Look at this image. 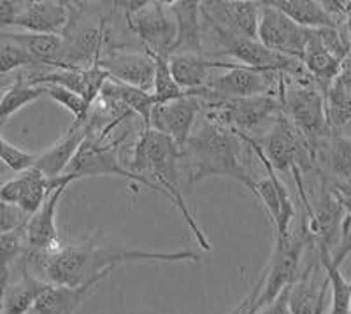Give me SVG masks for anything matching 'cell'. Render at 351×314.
<instances>
[{"mask_svg": "<svg viewBox=\"0 0 351 314\" xmlns=\"http://www.w3.org/2000/svg\"><path fill=\"white\" fill-rule=\"evenodd\" d=\"M99 237V235H97ZM97 237L76 244H62L51 253L27 250V260L37 262L44 281L58 287L76 288L90 281H104L120 265L155 262H200L193 251H143L121 250L97 244Z\"/></svg>", "mask_w": 351, "mask_h": 314, "instance_id": "1", "label": "cell"}, {"mask_svg": "<svg viewBox=\"0 0 351 314\" xmlns=\"http://www.w3.org/2000/svg\"><path fill=\"white\" fill-rule=\"evenodd\" d=\"M250 149L241 134L204 118L180 147L181 174L188 186L209 178H228L256 193V178L250 169Z\"/></svg>", "mask_w": 351, "mask_h": 314, "instance_id": "2", "label": "cell"}, {"mask_svg": "<svg viewBox=\"0 0 351 314\" xmlns=\"http://www.w3.org/2000/svg\"><path fill=\"white\" fill-rule=\"evenodd\" d=\"M125 167L132 174L143 176L152 179L156 186L165 191L167 200L181 213L186 227L193 234L199 246L206 251H211V243L206 237V232L200 228L199 223L193 218L192 211L184 202L183 190H181V165H180V146L171 137L143 128L134 144L130 162L125 163Z\"/></svg>", "mask_w": 351, "mask_h": 314, "instance_id": "3", "label": "cell"}, {"mask_svg": "<svg viewBox=\"0 0 351 314\" xmlns=\"http://www.w3.org/2000/svg\"><path fill=\"white\" fill-rule=\"evenodd\" d=\"M283 114L307 141L313 156L332 134L325 108V93L313 81H293L287 77L283 95Z\"/></svg>", "mask_w": 351, "mask_h": 314, "instance_id": "4", "label": "cell"}, {"mask_svg": "<svg viewBox=\"0 0 351 314\" xmlns=\"http://www.w3.org/2000/svg\"><path fill=\"white\" fill-rule=\"evenodd\" d=\"M125 137L121 139H109V137H99L95 134H88L86 139L77 149L76 156L69 163V167L65 169L64 176H72L76 179L84 178H102V176H114V178L128 179L134 184H143V186L149 188L155 193L165 195V191L160 186H156L152 179L143 178V176L132 174L125 162H121V144H123Z\"/></svg>", "mask_w": 351, "mask_h": 314, "instance_id": "5", "label": "cell"}, {"mask_svg": "<svg viewBox=\"0 0 351 314\" xmlns=\"http://www.w3.org/2000/svg\"><path fill=\"white\" fill-rule=\"evenodd\" d=\"M307 246H311V237L304 218L299 232H290L285 237L274 239L272 256L262 272V290L247 314H255L256 311L271 304L285 288L291 287V282L300 274V262Z\"/></svg>", "mask_w": 351, "mask_h": 314, "instance_id": "6", "label": "cell"}, {"mask_svg": "<svg viewBox=\"0 0 351 314\" xmlns=\"http://www.w3.org/2000/svg\"><path fill=\"white\" fill-rule=\"evenodd\" d=\"M253 141L260 147L263 158L271 163L276 172L291 174L293 171H300L306 174L316 169L311 147L283 112L272 119V127L265 136H262V139L253 137Z\"/></svg>", "mask_w": 351, "mask_h": 314, "instance_id": "7", "label": "cell"}, {"mask_svg": "<svg viewBox=\"0 0 351 314\" xmlns=\"http://www.w3.org/2000/svg\"><path fill=\"white\" fill-rule=\"evenodd\" d=\"M287 77L281 72L234 65L219 76H213L206 84L208 95L216 99H250L262 95H283Z\"/></svg>", "mask_w": 351, "mask_h": 314, "instance_id": "8", "label": "cell"}, {"mask_svg": "<svg viewBox=\"0 0 351 314\" xmlns=\"http://www.w3.org/2000/svg\"><path fill=\"white\" fill-rule=\"evenodd\" d=\"M125 23L143 49L169 58L176 44V21L169 2H146L139 11L125 14Z\"/></svg>", "mask_w": 351, "mask_h": 314, "instance_id": "9", "label": "cell"}, {"mask_svg": "<svg viewBox=\"0 0 351 314\" xmlns=\"http://www.w3.org/2000/svg\"><path fill=\"white\" fill-rule=\"evenodd\" d=\"M307 34H309L307 28L293 23L283 12L271 8L265 0L260 2L258 40L265 48L302 62Z\"/></svg>", "mask_w": 351, "mask_h": 314, "instance_id": "10", "label": "cell"}, {"mask_svg": "<svg viewBox=\"0 0 351 314\" xmlns=\"http://www.w3.org/2000/svg\"><path fill=\"white\" fill-rule=\"evenodd\" d=\"M74 181L76 179L72 176H60V178L49 179L43 172L37 171L36 167H30L0 186V200L18 206L21 211L32 216L43 206L44 200L48 199L53 190H56L62 184L74 183Z\"/></svg>", "mask_w": 351, "mask_h": 314, "instance_id": "11", "label": "cell"}, {"mask_svg": "<svg viewBox=\"0 0 351 314\" xmlns=\"http://www.w3.org/2000/svg\"><path fill=\"white\" fill-rule=\"evenodd\" d=\"M200 112H202V102L193 95L181 97L167 104H155L149 116L148 128L171 137L181 147L188 137L192 136Z\"/></svg>", "mask_w": 351, "mask_h": 314, "instance_id": "12", "label": "cell"}, {"mask_svg": "<svg viewBox=\"0 0 351 314\" xmlns=\"http://www.w3.org/2000/svg\"><path fill=\"white\" fill-rule=\"evenodd\" d=\"M97 64L108 72L109 80L152 93L153 80H155V60L146 49L143 51H128L121 48L109 49L100 56Z\"/></svg>", "mask_w": 351, "mask_h": 314, "instance_id": "13", "label": "cell"}, {"mask_svg": "<svg viewBox=\"0 0 351 314\" xmlns=\"http://www.w3.org/2000/svg\"><path fill=\"white\" fill-rule=\"evenodd\" d=\"M200 14L239 36L258 39L260 2L252 0H208L200 2Z\"/></svg>", "mask_w": 351, "mask_h": 314, "instance_id": "14", "label": "cell"}, {"mask_svg": "<svg viewBox=\"0 0 351 314\" xmlns=\"http://www.w3.org/2000/svg\"><path fill=\"white\" fill-rule=\"evenodd\" d=\"M71 18L69 2L62 0H25L23 9L16 16L12 27L21 28L28 34L62 36Z\"/></svg>", "mask_w": 351, "mask_h": 314, "instance_id": "15", "label": "cell"}, {"mask_svg": "<svg viewBox=\"0 0 351 314\" xmlns=\"http://www.w3.org/2000/svg\"><path fill=\"white\" fill-rule=\"evenodd\" d=\"M69 184H62L53 190L44 200L43 206L28 218L25 227V241L28 250L39 251V253H51L62 246L58 228H56V209L62 195L67 191Z\"/></svg>", "mask_w": 351, "mask_h": 314, "instance_id": "16", "label": "cell"}, {"mask_svg": "<svg viewBox=\"0 0 351 314\" xmlns=\"http://www.w3.org/2000/svg\"><path fill=\"white\" fill-rule=\"evenodd\" d=\"M169 9L176 21V44L172 48V55H206L200 2L197 0H172L169 2Z\"/></svg>", "mask_w": 351, "mask_h": 314, "instance_id": "17", "label": "cell"}, {"mask_svg": "<svg viewBox=\"0 0 351 314\" xmlns=\"http://www.w3.org/2000/svg\"><path fill=\"white\" fill-rule=\"evenodd\" d=\"M167 60L172 77L184 92L206 86L215 71H228L237 65L236 62H219L197 55H171Z\"/></svg>", "mask_w": 351, "mask_h": 314, "instance_id": "18", "label": "cell"}, {"mask_svg": "<svg viewBox=\"0 0 351 314\" xmlns=\"http://www.w3.org/2000/svg\"><path fill=\"white\" fill-rule=\"evenodd\" d=\"M88 134H90L88 123H72L71 127H69V130L65 132L64 136L56 141L51 147H48L46 152L37 155L34 167L39 172H43V174L49 179L64 176L65 169L69 167V163L72 162V158L76 156L77 149H80L83 141L88 137Z\"/></svg>", "mask_w": 351, "mask_h": 314, "instance_id": "19", "label": "cell"}, {"mask_svg": "<svg viewBox=\"0 0 351 314\" xmlns=\"http://www.w3.org/2000/svg\"><path fill=\"white\" fill-rule=\"evenodd\" d=\"M315 167L328 181L351 179V137L341 130H332L316 152Z\"/></svg>", "mask_w": 351, "mask_h": 314, "instance_id": "20", "label": "cell"}, {"mask_svg": "<svg viewBox=\"0 0 351 314\" xmlns=\"http://www.w3.org/2000/svg\"><path fill=\"white\" fill-rule=\"evenodd\" d=\"M316 267L318 258L300 271L297 279L288 288V307L291 314H315L319 306H324L328 293L327 278L319 282L316 281Z\"/></svg>", "mask_w": 351, "mask_h": 314, "instance_id": "21", "label": "cell"}, {"mask_svg": "<svg viewBox=\"0 0 351 314\" xmlns=\"http://www.w3.org/2000/svg\"><path fill=\"white\" fill-rule=\"evenodd\" d=\"M102 281H90L76 288L49 285L28 314H76Z\"/></svg>", "mask_w": 351, "mask_h": 314, "instance_id": "22", "label": "cell"}, {"mask_svg": "<svg viewBox=\"0 0 351 314\" xmlns=\"http://www.w3.org/2000/svg\"><path fill=\"white\" fill-rule=\"evenodd\" d=\"M344 60L335 58L330 51L324 46L322 39H319L318 30H309L307 34L306 49H304L302 65L307 71L309 77L315 81L316 86L324 93L330 88L334 83L337 72H339L341 64Z\"/></svg>", "mask_w": 351, "mask_h": 314, "instance_id": "23", "label": "cell"}, {"mask_svg": "<svg viewBox=\"0 0 351 314\" xmlns=\"http://www.w3.org/2000/svg\"><path fill=\"white\" fill-rule=\"evenodd\" d=\"M51 282L37 278L28 271L23 262V272L11 285H5V290L0 300V314H28L37 298L48 290Z\"/></svg>", "mask_w": 351, "mask_h": 314, "instance_id": "24", "label": "cell"}, {"mask_svg": "<svg viewBox=\"0 0 351 314\" xmlns=\"http://www.w3.org/2000/svg\"><path fill=\"white\" fill-rule=\"evenodd\" d=\"M0 37L20 44L21 48L36 60V64L46 69H64V39L62 36L28 32H0Z\"/></svg>", "mask_w": 351, "mask_h": 314, "instance_id": "25", "label": "cell"}, {"mask_svg": "<svg viewBox=\"0 0 351 314\" xmlns=\"http://www.w3.org/2000/svg\"><path fill=\"white\" fill-rule=\"evenodd\" d=\"M271 8L281 11L293 23L307 30L318 28H337L325 9L316 0H265Z\"/></svg>", "mask_w": 351, "mask_h": 314, "instance_id": "26", "label": "cell"}, {"mask_svg": "<svg viewBox=\"0 0 351 314\" xmlns=\"http://www.w3.org/2000/svg\"><path fill=\"white\" fill-rule=\"evenodd\" d=\"M99 95L120 102L125 109H128L130 112L139 116L144 128L149 127V116H152V109L155 106V100H153V95L149 92H144V90H139V88L118 83V81L109 80L108 77V81L104 83Z\"/></svg>", "mask_w": 351, "mask_h": 314, "instance_id": "27", "label": "cell"}, {"mask_svg": "<svg viewBox=\"0 0 351 314\" xmlns=\"http://www.w3.org/2000/svg\"><path fill=\"white\" fill-rule=\"evenodd\" d=\"M40 97H44V88L28 84L23 74H18L11 88L0 97V123H5L12 114Z\"/></svg>", "mask_w": 351, "mask_h": 314, "instance_id": "28", "label": "cell"}, {"mask_svg": "<svg viewBox=\"0 0 351 314\" xmlns=\"http://www.w3.org/2000/svg\"><path fill=\"white\" fill-rule=\"evenodd\" d=\"M149 55L155 60V80H153L152 88L155 104H167L172 102V100L181 99V97H186L188 92H184L183 88L176 83L174 77H172L171 69H169V60L164 58V56L153 55V53H149Z\"/></svg>", "mask_w": 351, "mask_h": 314, "instance_id": "29", "label": "cell"}, {"mask_svg": "<svg viewBox=\"0 0 351 314\" xmlns=\"http://www.w3.org/2000/svg\"><path fill=\"white\" fill-rule=\"evenodd\" d=\"M44 95L49 97L51 100H55L58 106H62L64 109H67L72 116H74V125H83L86 123L88 116L92 108L88 106L86 100L83 99L77 93L71 92L67 88L58 86V84H44Z\"/></svg>", "mask_w": 351, "mask_h": 314, "instance_id": "30", "label": "cell"}, {"mask_svg": "<svg viewBox=\"0 0 351 314\" xmlns=\"http://www.w3.org/2000/svg\"><path fill=\"white\" fill-rule=\"evenodd\" d=\"M28 246L25 241V230L9 232V234H0V279L4 287L9 282V271L11 265L16 260L27 253Z\"/></svg>", "mask_w": 351, "mask_h": 314, "instance_id": "31", "label": "cell"}, {"mask_svg": "<svg viewBox=\"0 0 351 314\" xmlns=\"http://www.w3.org/2000/svg\"><path fill=\"white\" fill-rule=\"evenodd\" d=\"M36 69L40 65L28 55L20 44L0 37V76H8L18 69Z\"/></svg>", "mask_w": 351, "mask_h": 314, "instance_id": "32", "label": "cell"}, {"mask_svg": "<svg viewBox=\"0 0 351 314\" xmlns=\"http://www.w3.org/2000/svg\"><path fill=\"white\" fill-rule=\"evenodd\" d=\"M4 125L5 123H0V160H2L14 174H20V172L27 171V169L34 167L37 155L23 152V149L16 147L14 144L8 143V141L2 137V127H4Z\"/></svg>", "mask_w": 351, "mask_h": 314, "instance_id": "33", "label": "cell"}, {"mask_svg": "<svg viewBox=\"0 0 351 314\" xmlns=\"http://www.w3.org/2000/svg\"><path fill=\"white\" fill-rule=\"evenodd\" d=\"M28 218H30V215L21 211L18 206L0 200V234L25 230Z\"/></svg>", "mask_w": 351, "mask_h": 314, "instance_id": "34", "label": "cell"}, {"mask_svg": "<svg viewBox=\"0 0 351 314\" xmlns=\"http://www.w3.org/2000/svg\"><path fill=\"white\" fill-rule=\"evenodd\" d=\"M23 4V0H0V28L12 27Z\"/></svg>", "mask_w": 351, "mask_h": 314, "instance_id": "35", "label": "cell"}, {"mask_svg": "<svg viewBox=\"0 0 351 314\" xmlns=\"http://www.w3.org/2000/svg\"><path fill=\"white\" fill-rule=\"evenodd\" d=\"M328 186L334 191V195L337 197L341 206L344 207L346 215L351 218V179H348V181H328Z\"/></svg>", "mask_w": 351, "mask_h": 314, "instance_id": "36", "label": "cell"}, {"mask_svg": "<svg viewBox=\"0 0 351 314\" xmlns=\"http://www.w3.org/2000/svg\"><path fill=\"white\" fill-rule=\"evenodd\" d=\"M288 288H285V290L281 291V293L278 295L271 304H267L265 307L256 311L255 314H291L290 307H288Z\"/></svg>", "mask_w": 351, "mask_h": 314, "instance_id": "37", "label": "cell"}, {"mask_svg": "<svg viewBox=\"0 0 351 314\" xmlns=\"http://www.w3.org/2000/svg\"><path fill=\"white\" fill-rule=\"evenodd\" d=\"M262 282H263V276H260L258 281H256V285L252 288V291H250V293H247L243 300H241L239 306L232 311L230 314H247V311H250V307L253 306V302H255L256 297H258L260 290H262Z\"/></svg>", "mask_w": 351, "mask_h": 314, "instance_id": "38", "label": "cell"}, {"mask_svg": "<svg viewBox=\"0 0 351 314\" xmlns=\"http://www.w3.org/2000/svg\"><path fill=\"white\" fill-rule=\"evenodd\" d=\"M11 178H14V172H12L11 169L2 162V160H0V186H2L4 183H8Z\"/></svg>", "mask_w": 351, "mask_h": 314, "instance_id": "39", "label": "cell"}, {"mask_svg": "<svg viewBox=\"0 0 351 314\" xmlns=\"http://www.w3.org/2000/svg\"><path fill=\"white\" fill-rule=\"evenodd\" d=\"M14 80L16 77H8V76H0V97L4 95L5 92H8L9 88H11V84L14 83Z\"/></svg>", "mask_w": 351, "mask_h": 314, "instance_id": "40", "label": "cell"}, {"mask_svg": "<svg viewBox=\"0 0 351 314\" xmlns=\"http://www.w3.org/2000/svg\"><path fill=\"white\" fill-rule=\"evenodd\" d=\"M341 132H344V134H348V136L351 137V125H348V127L343 128V130H341Z\"/></svg>", "mask_w": 351, "mask_h": 314, "instance_id": "41", "label": "cell"}, {"mask_svg": "<svg viewBox=\"0 0 351 314\" xmlns=\"http://www.w3.org/2000/svg\"><path fill=\"white\" fill-rule=\"evenodd\" d=\"M324 313H325V304H324V306H319L318 311H316L315 314H324Z\"/></svg>", "mask_w": 351, "mask_h": 314, "instance_id": "42", "label": "cell"}, {"mask_svg": "<svg viewBox=\"0 0 351 314\" xmlns=\"http://www.w3.org/2000/svg\"><path fill=\"white\" fill-rule=\"evenodd\" d=\"M350 314H351V311H350Z\"/></svg>", "mask_w": 351, "mask_h": 314, "instance_id": "43", "label": "cell"}]
</instances>
